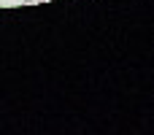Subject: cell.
Instances as JSON below:
<instances>
[{"mask_svg": "<svg viewBox=\"0 0 154 135\" xmlns=\"http://www.w3.org/2000/svg\"><path fill=\"white\" fill-rule=\"evenodd\" d=\"M8 3H16V0H8Z\"/></svg>", "mask_w": 154, "mask_h": 135, "instance_id": "6da1fadb", "label": "cell"}]
</instances>
